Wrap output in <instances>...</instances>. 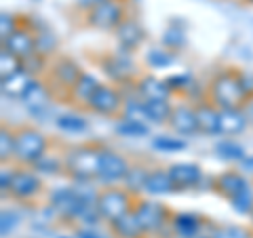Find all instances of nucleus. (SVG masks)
Listing matches in <instances>:
<instances>
[{
    "mask_svg": "<svg viewBox=\"0 0 253 238\" xmlns=\"http://www.w3.org/2000/svg\"><path fill=\"white\" fill-rule=\"evenodd\" d=\"M49 68H51V61L46 57H42V55H38V53H34L28 59H23V70H28L34 78H41V76L44 78L46 72H49Z\"/></svg>",
    "mask_w": 253,
    "mask_h": 238,
    "instance_id": "58836bf2",
    "label": "nucleus"
},
{
    "mask_svg": "<svg viewBox=\"0 0 253 238\" xmlns=\"http://www.w3.org/2000/svg\"><path fill=\"white\" fill-rule=\"evenodd\" d=\"M144 61L150 70H165L177 61V53L165 49V46H150L144 55Z\"/></svg>",
    "mask_w": 253,
    "mask_h": 238,
    "instance_id": "c756f323",
    "label": "nucleus"
},
{
    "mask_svg": "<svg viewBox=\"0 0 253 238\" xmlns=\"http://www.w3.org/2000/svg\"><path fill=\"white\" fill-rule=\"evenodd\" d=\"M21 23H23V21H21L15 13H6V11H4L2 15H0V42H4L6 38H9L13 32L21 26Z\"/></svg>",
    "mask_w": 253,
    "mask_h": 238,
    "instance_id": "79ce46f5",
    "label": "nucleus"
},
{
    "mask_svg": "<svg viewBox=\"0 0 253 238\" xmlns=\"http://www.w3.org/2000/svg\"><path fill=\"white\" fill-rule=\"evenodd\" d=\"M207 226L209 221L199 213H173L171 217V232L179 238H199Z\"/></svg>",
    "mask_w": 253,
    "mask_h": 238,
    "instance_id": "6ab92c4d",
    "label": "nucleus"
},
{
    "mask_svg": "<svg viewBox=\"0 0 253 238\" xmlns=\"http://www.w3.org/2000/svg\"><path fill=\"white\" fill-rule=\"evenodd\" d=\"M215 154L226 162H243L247 158V150H245L243 144H239L236 139L232 137H224L221 141L215 144Z\"/></svg>",
    "mask_w": 253,
    "mask_h": 238,
    "instance_id": "c85d7f7f",
    "label": "nucleus"
},
{
    "mask_svg": "<svg viewBox=\"0 0 253 238\" xmlns=\"http://www.w3.org/2000/svg\"><path fill=\"white\" fill-rule=\"evenodd\" d=\"M131 160L125 154H121L114 148L104 146L101 150V160H99V173H97V184L101 188H114L123 186L126 175L131 171Z\"/></svg>",
    "mask_w": 253,
    "mask_h": 238,
    "instance_id": "6e6552de",
    "label": "nucleus"
},
{
    "mask_svg": "<svg viewBox=\"0 0 253 238\" xmlns=\"http://www.w3.org/2000/svg\"><path fill=\"white\" fill-rule=\"evenodd\" d=\"M57 51H59V38H57V34H55L49 26L42 28V30H38L36 32V53L42 55V57H46V59H51V57L57 55Z\"/></svg>",
    "mask_w": 253,
    "mask_h": 238,
    "instance_id": "7c9ffc66",
    "label": "nucleus"
},
{
    "mask_svg": "<svg viewBox=\"0 0 253 238\" xmlns=\"http://www.w3.org/2000/svg\"><path fill=\"white\" fill-rule=\"evenodd\" d=\"M101 144H78L70 146L63 152L66 160V175L72 184H97L99 173V160H101Z\"/></svg>",
    "mask_w": 253,
    "mask_h": 238,
    "instance_id": "f257e3e1",
    "label": "nucleus"
},
{
    "mask_svg": "<svg viewBox=\"0 0 253 238\" xmlns=\"http://www.w3.org/2000/svg\"><path fill=\"white\" fill-rule=\"evenodd\" d=\"M15 160V129L2 124L0 126V162L13 164Z\"/></svg>",
    "mask_w": 253,
    "mask_h": 238,
    "instance_id": "f704fd0d",
    "label": "nucleus"
},
{
    "mask_svg": "<svg viewBox=\"0 0 253 238\" xmlns=\"http://www.w3.org/2000/svg\"><path fill=\"white\" fill-rule=\"evenodd\" d=\"M2 46L23 61L36 53V32L32 28H28L26 23H21V26L2 42Z\"/></svg>",
    "mask_w": 253,
    "mask_h": 238,
    "instance_id": "f3484780",
    "label": "nucleus"
},
{
    "mask_svg": "<svg viewBox=\"0 0 253 238\" xmlns=\"http://www.w3.org/2000/svg\"><path fill=\"white\" fill-rule=\"evenodd\" d=\"M150 169H152V166H146V164H139V162L131 164V171H129V175H126L123 188L129 190L135 198L144 196V184H146V177H148Z\"/></svg>",
    "mask_w": 253,
    "mask_h": 238,
    "instance_id": "2f4dec72",
    "label": "nucleus"
},
{
    "mask_svg": "<svg viewBox=\"0 0 253 238\" xmlns=\"http://www.w3.org/2000/svg\"><path fill=\"white\" fill-rule=\"evenodd\" d=\"M207 99L219 110L245 108L249 97L241 84L239 68H224L217 74H213L207 84Z\"/></svg>",
    "mask_w": 253,
    "mask_h": 238,
    "instance_id": "f03ea898",
    "label": "nucleus"
},
{
    "mask_svg": "<svg viewBox=\"0 0 253 238\" xmlns=\"http://www.w3.org/2000/svg\"><path fill=\"white\" fill-rule=\"evenodd\" d=\"M169 169V175L175 184L177 192H186V190H196L201 188L203 179H205V173L201 169V164L196 162H173L167 166Z\"/></svg>",
    "mask_w": 253,
    "mask_h": 238,
    "instance_id": "2eb2a0df",
    "label": "nucleus"
},
{
    "mask_svg": "<svg viewBox=\"0 0 253 238\" xmlns=\"http://www.w3.org/2000/svg\"><path fill=\"white\" fill-rule=\"evenodd\" d=\"M83 72H84V70L78 66L74 59H70V57H57V59L51 61V68H49V72H46L44 80L51 84V89L55 91L57 97H61L63 101H66L68 91L76 84V80L81 78Z\"/></svg>",
    "mask_w": 253,
    "mask_h": 238,
    "instance_id": "9d476101",
    "label": "nucleus"
},
{
    "mask_svg": "<svg viewBox=\"0 0 253 238\" xmlns=\"http://www.w3.org/2000/svg\"><path fill=\"white\" fill-rule=\"evenodd\" d=\"M55 126H57L61 133L83 135V133L89 131V120L78 112H59L55 116Z\"/></svg>",
    "mask_w": 253,
    "mask_h": 238,
    "instance_id": "cd10ccee",
    "label": "nucleus"
},
{
    "mask_svg": "<svg viewBox=\"0 0 253 238\" xmlns=\"http://www.w3.org/2000/svg\"><path fill=\"white\" fill-rule=\"evenodd\" d=\"M99 2H104V0H76V9L83 11V13L86 15L91 9H95V6H97Z\"/></svg>",
    "mask_w": 253,
    "mask_h": 238,
    "instance_id": "49530a36",
    "label": "nucleus"
},
{
    "mask_svg": "<svg viewBox=\"0 0 253 238\" xmlns=\"http://www.w3.org/2000/svg\"><path fill=\"white\" fill-rule=\"evenodd\" d=\"M21 66H23V61L19 57H15V55L11 51H6L4 46L0 49V78L15 74L17 70H21Z\"/></svg>",
    "mask_w": 253,
    "mask_h": 238,
    "instance_id": "a19ab883",
    "label": "nucleus"
},
{
    "mask_svg": "<svg viewBox=\"0 0 253 238\" xmlns=\"http://www.w3.org/2000/svg\"><path fill=\"white\" fill-rule=\"evenodd\" d=\"M245 116H247V120H249V124L253 126V97L251 99H247V104H245Z\"/></svg>",
    "mask_w": 253,
    "mask_h": 238,
    "instance_id": "09e8293b",
    "label": "nucleus"
},
{
    "mask_svg": "<svg viewBox=\"0 0 253 238\" xmlns=\"http://www.w3.org/2000/svg\"><path fill=\"white\" fill-rule=\"evenodd\" d=\"M239 78H241V84L247 97H253V70H239Z\"/></svg>",
    "mask_w": 253,
    "mask_h": 238,
    "instance_id": "a18cd8bd",
    "label": "nucleus"
},
{
    "mask_svg": "<svg viewBox=\"0 0 253 238\" xmlns=\"http://www.w3.org/2000/svg\"><path fill=\"white\" fill-rule=\"evenodd\" d=\"M99 84L101 82L97 80V76H95V74L83 72L81 78L76 80V84L68 91L66 101H68V104H72V106H76V108H84L86 110V106H89V101L95 95V91L99 89Z\"/></svg>",
    "mask_w": 253,
    "mask_h": 238,
    "instance_id": "aec40b11",
    "label": "nucleus"
},
{
    "mask_svg": "<svg viewBox=\"0 0 253 238\" xmlns=\"http://www.w3.org/2000/svg\"><path fill=\"white\" fill-rule=\"evenodd\" d=\"M209 238H253V230L234 224H221L209 226Z\"/></svg>",
    "mask_w": 253,
    "mask_h": 238,
    "instance_id": "72a5a7b5",
    "label": "nucleus"
},
{
    "mask_svg": "<svg viewBox=\"0 0 253 238\" xmlns=\"http://www.w3.org/2000/svg\"><path fill=\"white\" fill-rule=\"evenodd\" d=\"M76 236H78V238H99L97 232H93V228H81V230L76 232Z\"/></svg>",
    "mask_w": 253,
    "mask_h": 238,
    "instance_id": "de8ad7c7",
    "label": "nucleus"
},
{
    "mask_svg": "<svg viewBox=\"0 0 253 238\" xmlns=\"http://www.w3.org/2000/svg\"><path fill=\"white\" fill-rule=\"evenodd\" d=\"M99 66L104 70V74L110 78V82L116 86H133L141 76L137 61L129 53H108L99 59Z\"/></svg>",
    "mask_w": 253,
    "mask_h": 238,
    "instance_id": "423d86ee",
    "label": "nucleus"
},
{
    "mask_svg": "<svg viewBox=\"0 0 253 238\" xmlns=\"http://www.w3.org/2000/svg\"><path fill=\"white\" fill-rule=\"evenodd\" d=\"M19 224V217H17V213H13V211H2V226H0V230H2V236L6 234H11L13 232V228Z\"/></svg>",
    "mask_w": 253,
    "mask_h": 238,
    "instance_id": "c03bdc74",
    "label": "nucleus"
},
{
    "mask_svg": "<svg viewBox=\"0 0 253 238\" xmlns=\"http://www.w3.org/2000/svg\"><path fill=\"white\" fill-rule=\"evenodd\" d=\"M110 232H112L116 238H144L146 236L144 228H141V224L137 221L133 211H129L121 219L112 221V224H110Z\"/></svg>",
    "mask_w": 253,
    "mask_h": 238,
    "instance_id": "a878e982",
    "label": "nucleus"
},
{
    "mask_svg": "<svg viewBox=\"0 0 253 238\" xmlns=\"http://www.w3.org/2000/svg\"><path fill=\"white\" fill-rule=\"evenodd\" d=\"M15 171H17V164H2V169H0V192H2V196H9Z\"/></svg>",
    "mask_w": 253,
    "mask_h": 238,
    "instance_id": "37998d69",
    "label": "nucleus"
},
{
    "mask_svg": "<svg viewBox=\"0 0 253 238\" xmlns=\"http://www.w3.org/2000/svg\"><path fill=\"white\" fill-rule=\"evenodd\" d=\"M175 192H177V188L169 175V169H165V166H152L144 184V194L152 198H161V196L175 194Z\"/></svg>",
    "mask_w": 253,
    "mask_h": 238,
    "instance_id": "412c9836",
    "label": "nucleus"
},
{
    "mask_svg": "<svg viewBox=\"0 0 253 238\" xmlns=\"http://www.w3.org/2000/svg\"><path fill=\"white\" fill-rule=\"evenodd\" d=\"M55 99H57V95L51 89V84L44 78H36L34 84L30 86V91L26 93V97L21 99V104L28 110L30 116L46 118L55 110Z\"/></svg>",
    "mask_w": 253,
    "mask_h": 238,
    "instance_id": "f8f14e48",
    "label": "nucleus"
},
{
    "mask_svg": "<svg viewBox=\"0 0 253 238\" xmlns=\"http://www.w3.org/2000/svg\"><path fill=\"white\" fill-rule=\"evenodd\" d=\"M133 213H135L137 221L141 224V228H144L146 236L158 234L163 228H171L173 211L167 207V204L154 200V198L139 196L135 200V207H133Z\"/></svg>",
    "mask_w": 253,
    "mask_h": 238,
    "instance_id": "0eeeda50",
    "label": "nucleus"
},
{
    "mask_svg": "<svg viewBox=\"0 0 253 238\" xmlns=\"http://www.w3.org/2000/svg\"><path fill=\"white\" fill-rule=\"evenodd\" d=\"M152 148L158 150V152L173 154V152H184L188 144L181 137H175V135H156V137H152Z\"/></svg>",
    "mask_w": 253,
    "mask_h": 238,
    "instance_id": "e433bc0d",
    "label": "nucleus"
},
{
    "mask_svg": "<svg viewBox=\"0 0 253 238\" xmlns=\"http://www.w3.org/2000/svg\"><path fill=\"white\" fill-rule=\"evenodd\" d=\"M186 44H188L186 32L181 30L177 23H173V26H169L167 30H165V34H163V46L165 49H169L173 53H179Z\"/></svg>",
    "mask_w": 253,
    "mask_h": 238,
    "instance_id": "c9c22d12",
    "label": "nucleus"
},
{
    "mask_svg": "<svg viewBox=\"0 0 253 238\" xmlns=\"http://www.w3.org/2000/svg\"><path fill=\"white\" fill-rule=\"evenodd\" d=\"M165 80H167V84H169V89H171L173 95L177 93V95H181V97H186V93L194 86L196 78L190 74V72H179V74H171V76H167Z\"/></svg>",
    "mask_w": 253,
    "mask_h": 238,
    "instance_id": "4c0bfd02",
    "label": "nucleus"
},
{
    "mask_svg": "<svg viewBox=\"0 0 253 238\" xmlns=\"http://www.w3.org/2000/svg\"><path fill=\"white\" fill-rule=\"evenodd\" d=\"M169 129L179 135V137H192V135L201 133L199 131V118H196V108L190 101H181V104H175L169 120Z\"/></svg>",
    "mask_w": 253,
    "mask_h": 238,
    "instance_id": "ddd939ff",
    "label": "nucleus"
},
{
    "mask_svg": "<svg viewBox=\"0 0 253 238\" xmlns=\"http://www.w3.org/2000/svg\"><path fill=\"white\" fill-rule=\"evenodd\" d=\"M32 169L42 179L44 177H59V175H66V160H63V154H53L49 150Z\"/></svg>",
    "mask_w": 253,
    "mask_h": 238,
    "instance_id": "bb28decb",
    "label": "nucleus"
},
{
    "mask_svg": "<svg viewBox=\"0 0 253 238\" xmlns=\"http://www.w3.org/2000/svg\"><path fill=\"white\" fill-rule=\"evenodd\" d=\"M86 110L97 116H106V118H121L123 110H125V95L118 89L116 84H99V89L95 91L91 97Z\"/></svg>",
    "mask_w": 253,
    "mask_h": 238,
    "instance_id": "9b49d317",
    "label": "nucleus"
},
{
    "mask_svg": "<svg viewBox=\"0 0 253 238\" xmlns=\"http://www.w3.org/2000/svg\"><path fill=\"white\" fill-rule=\"evenodd\" d=\"M249 219H251V224H253V211H251V215H249Z\"/></svg>",
    "mask_w": 253,
    "mask_h": 238,
    "instance_id": "3c124183",
    "label": "nucleus"
},
{
    "mask_svg": "<svg viewBox=\"0 0 253 238\" xmlns=\"http://www.w3.org/2000/svg\"><path fill=\"white\" fill-rule=\"evenodd\" d=\"M243 166V171H247V173H253V154H247V158L241 162Z\"/></svg>",
    "mask_w": 253,
    "mask_h": 238,
    "instance_id": "8fccbe9b",
    "label": "nucleus"
},
{
    "mask_svg": "<svg viewBox=\"0 0 253 238\" xmlns=\"http://www.w3.org/2000/svg\"><path fill=\"white\" fill-rule=\"evenodd\" d=\"M116 36V44L121 53H129L133 55L146 40V30L141 28V23L135 17H126L121 26L114 32Z\"/></svg>",
    "mask_w": 253,
    "mask_h": 238,
    "instance_id": "4468645a",
    "label": "nucleus"
},
{
    "mask_svg": "<svg viewBox=\"0 0 253 238\" xmlns=\"http://www.w3.org/2000/svg\"><path fill=\"white\" fill-rule=\"evenodd\" d=\"M36 78L32 76L28 70H17L15 74L6 76V78H0V86H2V95L4 97H11V99H23L26 93L30 91V86L34 84Z\"/></svg>",
    "mask_w": 253,
    "mask_h": 238,
    "instance_id": "4be33fe9",
    "label": "nucleus"
},
{
    "mask_svg": "<svg viewBox=\"0 0 253 238\" xmlns=\"http://www.w3.org/2000/svg\"><path fill=\"white\" fill-rule=\"evenodd\" d=\"M173 108L175 104H171V99H148L144 101V116L148 124H169Z\"/></svg>",
    "mask_w": 253,
    "mask_h": 238,
    "instance_id": "393cba45",
    "label": "nucleus"
},
{
    "mask_svg": "<svg viewBox=\"0 0 253 238\" xmlns=\"http://www.w3.org/2000/svg\"><path fill=\"white\" fill-rule=\"evenodd\" d=\"M46 192L44 179L32 166H17L13 186L9 190V198L21 204H34Z\"/></svg>",
    "mask_w": 253,
    "mask_h": 238,
    "instance_id": "1a4fd4ad",
    "label": "nucleus"
},
{
    "mask_svg": "<svg viewBox=\"0 0 253 238\" xmlns=\"http://www.w3.org/2000/svg\"><path fill=\"white\" fill-rule=\"evenodd\" d=\"M135 200H137V198L133 196L129 190H125L123 186L101 188L95 207H97L101 219L108 221V224H112V221L121 219L129 211H133V207H135Z\"/></svg>",
    "mask_w": 253,
    "mask_h": 238,
    "instance_id": "20e7f679",
    "label": "nucleus"
},
{
    "mask_svg": "<svg viewBox=\"0 0 253 238\" xmlns=\"http://www.w3.org/2000/svg\"><path fill=\"white\" fill-rule=\"evenodd\" d=\"M133 91L139 99H171L173 93L169 89V84L165 78H158L154 74H141L135 84H133Z\"/></svg>",
    "mask_w": 253,
    "mask_h": 238,
    "instance_id": "a211bd4d",
    "label": "nucleus"
},
{
    "mask_svg": "<svg viewBox=\"0 0 253 238\" xmlns=\"http://www.w3.org/2000/svg\"><path fill=\"white\" fill-rule=\"evenodd\" d=\"M247 126H249V120H247V116H245L243 108L221 110V114H219V135H224V137H236V135L245 133Z\"/></svg>",
    "mask_w": 253,
    "mask_h": 238,
    "instance_id": "b1692460",
    "label": "nucleus"
},
{
    "mask_svg": "<svg viewBox=\"0 0 253 238\" xmlns=\"http://www.w3.org/2000/svg\"><path fill=\"white\" fill-rule=\"evenodd\" d=\"M253 181H249V177L245 175L243 171H224L219 173L217 177H213V192L219 194L221 198H226L228 202L232 200V198L239 196L243 190H247Z\"/></svg>",
    "mask_w": 253,
    "mask_h": 238,
    "instance_id": "dca6fc26",
    "label": "nucleus"
},
{
    "mask_svg": "<svg viewBox=\"0 0 253 238\" xmlns=\"http://www.w3.org/2000/svg\"><path fill=\"white\" fill-rule=\"evenodd\" d=\"M51 150V139L36 126L15 129V160L17 166H34Z\"/></svg>",
    "mask_w": 253,
    "mask_h": 238,
    "instance_id": "7ed1b4c3",
    "label": "nucleus"
},
{
    "mask_svg": "<svg viewBox=\"0 0 253 238\" xmlns=\"http://www.w3.org/2000/svg\"><path fill=\"white\" fill-rule=\"evenodd\" d=\"M245 2H249V4H253V0H245Z\"/></svg>",
    "mask_w": 253,
    "mask_h": 238,
    "instance_id": "603ef678",
    "label": "nucleus"
},
{
    "mask_svg": "<svg viewBox=\"0 0 253 238\" xmlns=\"http://www.w3.org/2000/svg\"><path fill=\"white\" fill-rule=\"evenodd\" d=\"M126 17H129V0H104L84 15V23L101 32H116Z\"/></svg>",
    "mask_w": 253,
    "mask_h": 238,
    "instance_id": "39448f33",
    "label": "nucleus"
},
{
    "mask_svg": "<svg viewBox=\"0 0 253 238\" xmlns=\"http://www.w3.org/2000/svg\"><path fill=\"white\" fill-rule=\"evenodd\" d=\"M230 207L234 213H239V215H247V217L251 215V211H253V184L247 190H243L236 198H232Z\"/></svg>",
    "mask_w": 253,
    "mask_h": 238,
    "instance_id": "ea45409f",
    "label": "nucleus"
},
{
    "mask_svg": "<svg viewBox=\"0 0 253 238\" xmlns=\"http://www.w3.org/2000/svg\"><path fill=\"white\" fill-rule=\"evenodd\" d=\"M194 108H196V118H199L201 135H207V137H215V135H219V114H221V110L213 106L209 99L194 104Z\"/></svg>",
    "mask_w": 253,
    "mask_h": 238,
    "instance_id": "5701e85b",
    "label": "nucleus"
},
{
    "mask_svg": "<svg viewBox=\"0 0 253 238\" xmlns=\"http://www.w3.org/2000/svg\"><path fill=\"white\" fill-rule=\"evenodd\" d=\"M114 129L121 137H129V139H141V137H148L150 135V124L148 122L131 120V118H118Z\"/></svg>",
    "mask_w": 253,
    "mask_h": 238,
    "instance_id": "473e14b6",
    "label": "nucleus"
}]
</instances>
